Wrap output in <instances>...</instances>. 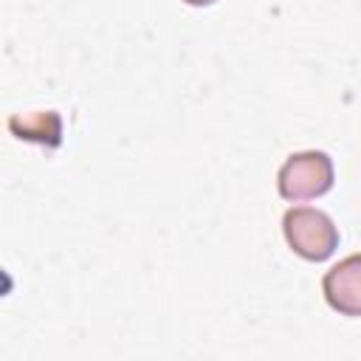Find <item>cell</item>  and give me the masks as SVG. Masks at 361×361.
Instances as JSON below:
<instances>
[{"label":"cell","mask_w":361,"mask_h":361,"mask_svg":"<svg viewBox=\"0 0 361 361\" xmlns=\"http://www.w3.org/2000/svg\"><path fill=\"white\" fill-rule=\"evenodd\" d=\"M282 231L288 245L313 262L327 259L338 245V228L333 217L313 206H293L282 217Z\"/></svg>","instance_id":"1"},{"label":"cell","mask_w":361,"mask_h":361,"mask_svg":"<svg viewBox=\"0 0 361 361\" xmlns=\"http://www.w3.org/2000/svg\"><path fill=\"white\" fill-rule=\"evenodd\" d=\"M333 161L322 149H302L288 155V161L279 166L276 186L285 200H307L330 192L333 186Z\"/></svg>","instance_id":"2"},{"label":"cell","mask_w":361,"mask_h":361,"mask_svg":"<svg viewBox=\"0 0 361 361\" xmlns=\"http://www.w3.org/2000/svg\"><path fill=\"white\" fill-rule=\"evenodd\" d=\"M322 293L341 316H361V254L338 259L322 279Z\"/></svg>","instance_id":"3"},{"label":"cell","mask_w":361,"mask_h":361,"mask_svg":"<svg viewBox=\"0 0 361 361\" xmlns=\"http://www.w3.org/2000/svg\"><path fill=\"white\" fill-rule=\"evenodd\" d=\"M8 130L23 141H34V144H45V147L62 144V118L56 110L14 113L8 118Z\"/></svg>","instance_id":"4"},{"label":"cell","mask_w":361,"mask_h":361,"mask_svg":"<svg viewBox=\"0 0 361 361\" xmlns=\"http://www.w3.org/2000/svg\"><path fill=\"white\" fill-rule=\"evenodd\" d=\"M183 3H189V6H212L217 0H183Z\"/></svg>","instance_id":"5"}]
</instances>
